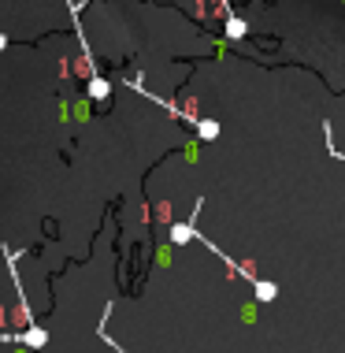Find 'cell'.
Wrapping results in <instances>:
<instances>
[{
  "mask_svg": "<svg viewBox=\"0 0 345 353\" xmlns=\"http://www.w3.org/2000/svg\"><path fill=\"white\" fill-rule=\"evenodd\" d=\"M90 93H93V97H104V93H108V82H101V79H97V82L90 85Z\"/></svg>",
  "mask_w": 345,
  "mask_h": 353,
  "instance_id": "6da1fadb",
  "label": "cell"
}]
</instances>
